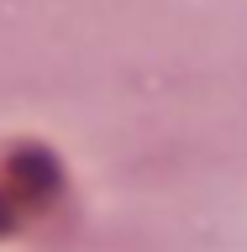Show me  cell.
Masks as SVG:
<instances>
[{"mask_svg": "<svg viewBox=\"0 0 247 252\" xmlns=\"http://www.w3.org/2000/svg\"><path fill=\"white\" fill-rule=\"evenodd\" d=\"M11 226H16V216H11V205L0 200V231H11Z\"/></svg>", "mask_w": 247, "mask_h": 252, "instance_id": "obj_1", "label": "cell"}]
</instances>
